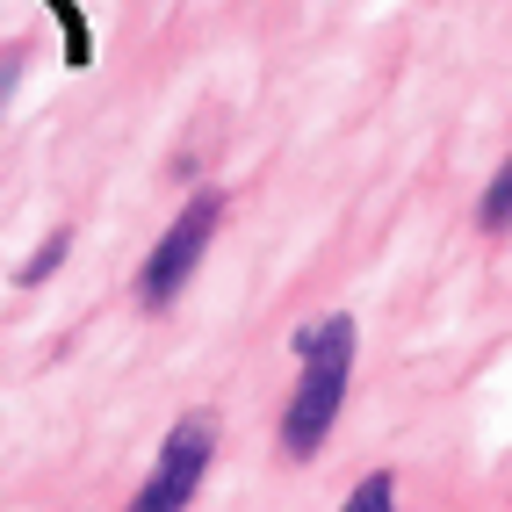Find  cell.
<instances>
[{
  "instance_id": "6",
  "label": "cell",
  "mask_w": 512,
  "mask_h": 512,
  "mask_svg": "<svg viewBox=\"0 0 512 512\" xmlns=\"http://www.w3.org/2000/svg\"><path fill=\"white\" fill-rule=\"evenodd\" d=\"M65 253H73V231H51L44 246L22 260V275H15V282H44V275H58V260H65Z\"/></svg>"
},
{
  "instance_id": "3",
  "label": "cell",
  "mask_w": 512,
  "mask_h": 512,
  "mask_svg": "<svg viewBox=\"0 0 512 512\" xmlns=\"http://www.w3.org/2000/svg\"><path fill=\"white\" fill-rule=\"evenodd\" d=\"M217 412H188L174 419V433L159 440V462L145 476V491L130 498V512H188V498L202 491V476H210V455H217Z\"/></svg>"
},
{
  "instance_id": "5",
  "label": "cell",
  "mask_w": 512,
  "mask_h": 512,
  "mask_svg": "<svg viewBox=\"0 0 512 512\" xmlns=\"http://www.w3.org/2000/svg\"><path fill=\"white\" fill-rule=\"evenodd\" d=\"M476 224H484V231H505V224H512V152H505V166L491 174V188H484V210H476Z\"/></svg>"
},
{
  "instance_id": "1",
  "label": "cell",
  "mask_w": 512,
  "mask_h": 512,
  "mask_svg": "<svg viewBox=\"0 0 512 512\" xmlns=\"http://www.w3.org/2000/svg\"><path fill=\"white\" fill-rule=\"evenodd\" d=\"M296 397H289V412H282V448L296 462H311L325 448V433L339 426V412H347V383H354V318L347 311H332L318 325H303L296 332Z\"/></svg>"
},
{
  "instance_id": "2",
  "label": "cell",
  "mask_w": 512,
  "mask_h": 512,
  "mask_svg": "<svg viewBox=\"0 0 512 512\" xmlns=\"http://www.w3.org/2000/svg\"><path fill=\"white\" fill-rule=\"evenodd\" d=\"M217 224H224V195L217 188H195L188 202H181V217L166 224V238L145 253V275H138V303L159 318L166 303H174L181 289H188V275L202 267V253H210V238H217Z\"/></svg>"
},
{
  "instance_id": "4",
  "label": "cell",
  "mask_w": 512,
  "mask_h": 512,
  "mask_svg": "<svg viewBox=\"0 0 512 512\" xmlns=\"http://www.w3.org/2000/svg\"><path fill=\"white\" fill-rule=\"evenodd\" d=\"M339 512H397V476H390V469H368L361 484L347 491V505H339Z\"/></svg>"
}]
</instances>
